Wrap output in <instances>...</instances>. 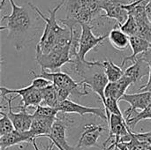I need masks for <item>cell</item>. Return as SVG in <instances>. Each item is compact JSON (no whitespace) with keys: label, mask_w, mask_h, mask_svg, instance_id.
Masks as SVG:
<instances>
[{"label":"cell","mask_w":151,"mask_h":150,"mask_svg":"<svg viewBox=\"0 0 151 150\" xmlns=\"http://www.w3.org/2000/svg\"><path fill=\"white\" fill-rule=\"evenodd\" d=\"M65 0H61L60 3H58L52 10H49V17H46L44 14H42L41 10L36 5H35L37 13L45 22V26L42 30V34L35 47V57L50 52L63 37L71 34V31L67 27L61 26L58 23L56 16L58 11L63 5H65Z\"/></svg>","instance_id":"2"},{"label":"cell","mask_w":151,"mask_h":150,"mask_svg":"<svg viewBox=\"0 0 151 150\" xmlns=\"http://www.w3.org/2000/svg\"><path fill=\"white\" fill-rule=\"evenodd\" d=\"M60 113L57 108H52L44 105H39L36 107L35 111L32 114L33 117H43V118H58V114Z\"/></svg>","instance_id":"25"},{"label":"cell","mask_w":151,"mask_h":150,"mask_svg":"<svg viewBox=\"0 0 151 150\" xmlns=\"http://www.w3.org/2000/svg\"><path fill=\"white\" fill-rule=\"evenodd\" d=\"M56 90H57V95H58V100L59 103H61L66 100H69L68 98L71 95L70 91H68L67 89H65V88H58V87H56Z\"/></svg>","instance_id":"28"},{"label":"cell","mask_w":151,"mask_h":150,"mask_svg":"<svg viewBox=\"0 0 151 150\" xmlns=\"http://www.w3.org/2000/svg\"><path fill=\"white\" fill-rule=\"evenodd\" d=\"M127 35L131 36H136L138 33V24L134 18L128 14V19L121 26H119Z\"/></svg>","instance_id":"26"},{"label":"cell","mask_w":151,"mask_h":150,"mask_svg":"<svg viewBox=\"0 0 151 150\" xmlns=\"http://www.w3.org/2000/svg\"><path fill=\"white\" fill-rule=\"evenodd\" d=\"M36 140V139H35ZM35 140H34L33 141H32V144H33V147H34V149L35 150H40L39 149V148L37 147V145H36V142H35ZM55 146V144L52 142V141H50V145L49 146V148H48V150H52L53 149V147Z\"/></svg>","instance_id":"31"},{"label":"cell","mask_w":151,"mask_h":150,"mask_svg":"<svg viewBox=\"0 0 151 150\" xmlns=\"http://www.w3.org/2000/svg\"><path fill=\"white\" fill-rule=\"evenodd\" d=\"M1 97L4 98L8 95L16 94L17 96L21 97V107H16L17 109H25L28 107H37L42 103V91L34 88L32 84L29 86L19 88V89H11L5 87H1Z\"/></svg>","instance_id":"6"},{"label":"cell","mask_w":151,"mask_h":150,"mask_svg":"<svg viewBox=\"0 0 151 150\" xmlns=\"http://www.w3.org/2000/svg\"><path fill=\"white\" fill-rule=\"evenodd\" d=\"M55 145L64 150H73L66 141V126L64 121L58 119L52 126L50 133L47 136Z\"/></svg>","instance_id":"17"},{"label":"cell","mask_w":151,"mask_h":150,"mask_svg":"<svg viewBox=\"0 0 151 150\" xmlns=\"http://www.w3.org/2000/svg\"><path fill=\"white\" fill-rule=\"evenodd\" d=\"M143 58H144V57H143ZM144 59H145V58H144ZM145 60L150 64V75H149V80H148V82H147L145 85L140 87V90H142V92H144V91H150L151 90V58H150V59H145Z\"/></svg>","instance_id":"29"},{"label":"cell","mask_w":151,"mask_h":150,"mask_svg":"<svg viewBox=\"0 0 151 150\" xmlns=\"http://www.w3.org/2000/svg\"><path fill=\"white\" fill-rule=\"evenodd\" d=\"M120 101L127 102L130 104V107L125 112L127 116L125 119H129L134 112L138 110L142 111L151 104V90L136 94H126L121 97Z\"/></svg>","instance_id":"11"},{"label":"cell","mask_w":151,"mask_h":150,"mask_svg":"<svg viewBox=\"0 0 151 150\" xmlns=\"http://www.w3.org/2000/svg\"><path fill=\"white\" fill-rule=\"evenodd\" d=\"M58 110L59 112L66 113V114H78L80 116H84L87 114L94 115L104 121L107 122L108 124V118L106 115L105 110L96 107H89V106H83L77 103H74L71 100H66L58 104Z\"/></svg>","instance_id":"8"},{"label":"cell","mask_w":151,"mask_h":150,"mask_svg":"<svg viewBox=\"0 0 151 150\" xmlns=\"http://www.w3.org/2000/svg\"><path fill=\"white\" fill-rule=\"evenodd\" d=\"M0 114H1V118H0V137L6 135L8 133H11L15 130L14 126L8 117L7 113H4L3 110H0Z\"/></svg>","instance_id":"23"},{"label":"cell","mask_w":151,"mask_h":150,"mask_svg":"<svg viewBox=\"0 0 151 150\" xmlns=\"http://www.w3.org/2000/svg\"><path fill=\"white\" fill-rule=\"evenodd\" d=\"M55 146H56V148H57L58 150H64L62 148H61V147H59V146H57V145H55Z\"/></svg>","instance_id":"33"},{"label":"cell","mask_w":151,"mask_h":150,"mask_svg":"<svg viewBox=\"0 0 151 150\" xmlns=\"http://www.w3.org/2000/svg\"><path fill=\"white\" fill-rule=\"evenodd\" d=\"M100 9L105 18L116 20L119 26L123 25L128 19L127 10L115 0H100Z\"/></svg>","instance_id":"10"},{"label":"cell","mask_w":151,"mask_h":150,"mask_svg":"<svg viewBox=\"0 0 151 150\" xmlns=\"http://www.w3.org/2000/svg\"><path fill=\"white\" fill-rule=\"evenodd\" d=\"M33 118V122L29 131L35 139L37 137H47L50 133L53 124L58 120V118Z\"/></svg>","instance_id":"18"},{"label":"cell","mask_w":151,"mask_h":150,"mask_svg":"<svg viewBox=\"0 0 151 150\" xmlns=\"http://www.w3.org/2000/svg\"><path fill=\"white\" fill-rule=\"evenodd\" d=\"M34 140H35V138L32 135L30 131L19 132L14 130L11 133L0 137V149L1 150H5L10 147L22 144L25 142L32 143Z\"/></svg>","instance_id":"13"},{"label":"cell","mask_w":151,"mask_h":150,"mask_svg":"<svg viewBox=\"0 0 151 150\" xmlns=\"http://www.w3.org/2000/svg\"><path fill=\"white\" fill-rule=\"evenodd\" d=\"M147 119H151V104H150L144 110H142L141 112H137L134 117L129 119H126V121L128 126L134 127L141 121L147 120Z\"/></svg>","instance_id":"22"},{"label":"cell","mask_w":151,"mask_h":150,"mask_svg":"<svg viewBox=\"0 0 151 150\" xmlns=\"http://www.w3.org/2000/svg\"><path fill=\"white\" fill-rule=\"evenodd\" d=\"M130 47L132 49V54L128 57L123 58L121 62V67L128 61L133 64L137 60V57L142 54H145L151 50V43L146 39L140 36H131L130 37Z\"/></svg>","instance_id":"14"},{"label":"cell","mask_w":151,"mask_h":150,"mask_svg":"<svg viewBox=\"0 0 151 150\" xmlns=\"http://www.w3.org/2000/svg\"><path fill=\"white\" fill-rule=\"evenodd\" d=\"M31 74L34 75V78H43L50 80L56 87L67 89L70 91L71 95L75 97L88 95L89 93L87 90V86L82 81L74 80L68 73L64 72H49V71H41L39 74L35 73L33 70Z\"/></svg>","instance_id":"5"},{"label":"cell","mask_w":151,"mask_h":150,"mask_svg":"<svg viewBox=\"0 0 151 150\" xmlns=\"http://www.w3.org/2000/svg\"><path fill=\"white\" fill-rule=\"evenodd\" d=\"M150 64L142 57H138L137 60L134 64H132V65L126 69V71L124 72V75L131 79L134 85L138 83L144 76L150 75Z\"/></svg>","instance_id":"15"},{"label":"cell","mask_w":151,"mask_h":150,"mask_svg":"<svg viewBox=\"0 0 151 150\" xmlns=\"http://www.w3.org/2000/svg\"><path fill=\"white\" fill-rule=\"evenodd\" d=\"M104 131V127L102 126H96L93 124H88L84 126L83 132L79 139L77 148L83 149V148L99 147L97 144V141Z\"/></svg>","instance_id":"12"},{"label":"cell","mask_w":151,"mask_h":150,"mask_svg":"<svg viewBox=\"0 0 151 150\" xmlns=\"http://www.w3.org/2000/svg\"><path fill=\"white\" fill-rule=\"evenodd\" d=\"M65 6L66 18L59 19L58 21L68 28H74L81 24L93 27L104 12L100 9V0H65Z\"/></svg>","instance_id":"3"},{"label":"cell","mask_w":151,"mask_h":150,"mask_svg":"<svg viewBox=\"0 0 151 150\" xmlns=\"http://www.w3.org/2000/svg\"><path fill=\"white\" fill-rule=\"evenodd\" d=\"M115 1H117L118 3H119L123 5H129V4H132L139 0H115Z\"/></svg>","instance_id":"30"},{"label":"cell","mask_w":151,"mask_h":150,"mask_svg":"<svg viewBox=\"0 0 151 150\" xmlns=\"http://www.w3.org/2000/svg\"><path fill=\"white\" fill-rule=\"evenodd\" d=\"M133 85V81L127 76H123L116 82H109L104 90L105 98H112L120 101L121 97L126 95L127 88Z\"/></svg>","instance_id":"16"},{"label":"cell","mask_w":151,"mask_h":150,"mask_svg":"<svg viewBox=\"0 0 151 150\" xmlns=\"http://www.w3.org/2000/svg\"><path fill=\"white\" fill-rule=\"evenodd\" d=\"M81 31L80 34L79 40V49H78V57L81 61L87 62L86 56L87 54L95 49L96 47L101 45L106 38H108L109 34H103L96 36L94 34L92 29L93 27L88 24L80 25Z\"/></svg>","instance_id":"7"},{"label":"cell","mask_w":151,"mask_h":150,"mask_svg":"<svg viewBox=\"0 0 151 150\" xmlns=\"http://www.w3.org/2000/svg\"><path fill=\"white\" fill-rule=\"evenodd\" d=\"M146 11H147V14H148V17L150 19L151 22V0H150L149 4H147V7H146Z\"/></svg>","instance_id":"32"},{"label":"cell","mask_w":151,"mask_h":150,"mask_svg":"<svg viewBox=\"0 0 151 150\" xmlns=\"http://www.w3.org/2000/svg\"><path fill=\"white\" fill-rule=\"evenodd\" d=\"M18 96H12V97H4V99L6 100L7 105H8V111L7 115L12 120L14 128L16 131L19 132H27L30 130L32 122H33V115L29 114L27 112V110L25 109H20L19 112H14L12 111V102Z\"/></svg>","instance_id":"9"},{"label":"cell","mask_w":151,"mask_h":150,"mask_svg":"<svg viewBox=\"0 0 151 150\" xmlns=\"http://www.w3.org/2000/svg\"><path fill=\"white\" fill-rule=\"evenodd\" d=\"M119 101L115 100V99H112V98H106L105 100V103H104V110L106 111V115H107V118H108V124H109V120H110V117L111 114L113 115H117V116H119V117H123V114L119 107V104H118Z\"/></svg>","instance_id":"24"},{"label":"cell","mask_w":151,"mask_h":150,"mask_svg":"<svg viewBox=\"0 0 151 150\" xmlns=\"http://www.w3.org/2000/svg\"><path fill=\"white\" fill-rule=\"evenodd\" d=\"M109 41L111 46L117 50L123 51L130 46V36L127 35L117 25L108 34Z\"/></svg>","instance_id":"19"},{"label":"cell","mask_w":151,"mask_h":150,"mask_svg":"<svg viewBox=\"0 0 151 150\" xmlns=\"http://www.w3.org/2000/svg\"><path fill=\"white\" fill-rule=\"evenodd\" d=\"M12 11L9 15H4L1 23L5 22L4 26H1V30H7L8 38L12 40L16 50L19 52L27 43L33 41L40 30L42 26L39 21V14L37 13L33 3L28 2L22 5H18L14 0H9Z\"/></svg>","instance_id":"1"},{"label":"cell","mask_w":151,"mask_h":150,"mask_svg":"<svg viewBox=\"0 0 151 150\" xmlns=\"http://www.w3.org/2000/svg\"><path fill=\"white\" fill-rule=\"evenodd\" d=\"M31 84L34 86L35 88L42 90V88L48 87L49 85H50L52 83L50 80H48L46 79H43V78H34Z\"/></svg>","instance_id":"27"},{"label":"cell","mask_w":151,"mask_h":150,"mask_svg":"<svg viewBox=\"0 0 151 150\" xmlns=\"http://www.w3.org/2000/svg\"><path fill=\"white\" fill-rule=\"evenodd\" d=\"M71 46L72 34L61 39L50 52L35 57V60L40 65L41 71L57 72V70L60 69L63 65L72 64Z\"/></svg>","instance_id":"4"},{"label":"cell","mask_w":151,"mask_h":150,"mask_svg":"<svg viewBox=\"0 0 151 150\" xmlns=\"http://www.w3.org/2000/svg\"><path fill=\"white\" fill-rule=\"evenodd\" d=\"M41 91H42V103L44 106H49V107L58 109L59 103L58 100L57 90H56L55 85L50 84L48 87L42 88Z\"/></svg>","instance_id":"21"},{"label":"cell","mask_w":151,"mask_h":150,"mask_svg":"<svg viewBox=\"0 0 151 150\" xmlns=\"http://www.w3.org/2000/svg\"><path fill=\"white\" fill-rule=\"evenodd\" d=\"M103 65L104 67L105 75L109 82H116L124 76V72L122 70V67L118 65H115L112 61L104 60L103 61Z\"/></svg>","instance_id":"20"}]
</instances>
